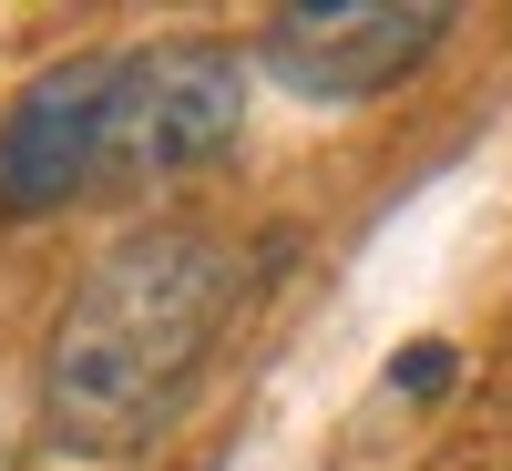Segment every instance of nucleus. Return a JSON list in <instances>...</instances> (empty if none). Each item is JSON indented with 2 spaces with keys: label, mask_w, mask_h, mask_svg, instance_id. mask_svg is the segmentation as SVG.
I'll list each match as a JSON object with an SVG mask.
<instances>
[{
  "label": "nucleus",
  "mask_w": 512,
  "mask_h": 471,
  "mask_svg": "<svg viewBox=\"0 0 512 471\" xmlns=\"http://www.w3.org/2000/svg\"><path fill=\"white\" fill-rule=\"evenodd\" d=\"M123 52H62L52 72H31L11 113H0V216L41 226L62 216L82 185H103V103H113Z\"/></svg>",
  "instance_id": "20e7f679"
},
{
  "label": "nucleus",
  "mask_w": 512,
  "mask_h": 471,
  "mask_svg": "<svg viewBox=\"0 0 512 471\" xmlns=\"http://www.w3.org/2000/svg\"><path fill=\"white\" fill-rule=\"evenodd\" d=\"M451 41L441 0H287L256 31V62H267L297 103H369L410 82Z\"/></svg>",
  "instance_id": "7ed1b4c3"
},
{
  "label": "nucleus",
  "mask_w": 512,
  "mask_h": 471,
  "mask_svg": "<svg viewBox=\"0 0 512 471\" xmlns=\"http://www.w3.org/2000/svg\"><path fill=\"white\" fill-rule=\"evenodd\" d=\"M246 123V62L226 41H154V52L113 62V103H103V185L144 195L175 185L195 164H216Z\"/></svg>",
  "instance_id": "f03ea898"
},
{
  "label": "nucleus",
  "mask_w": 512,
  "mask_h": 471,
  "mask_svg": "<svg viewBox=\"0 0 512 471\" xmlns=\"http://www.w3.org/2000/svg\"><path fill=\"white\" fill-rule=\"evenodd\" d=\"M226 308H236V246L216 226L113 236L41 338V441L62 461L144 451L195 390Z\"/></svg>",
  "instance_id": "f257e3e1"
}]
</instances>
